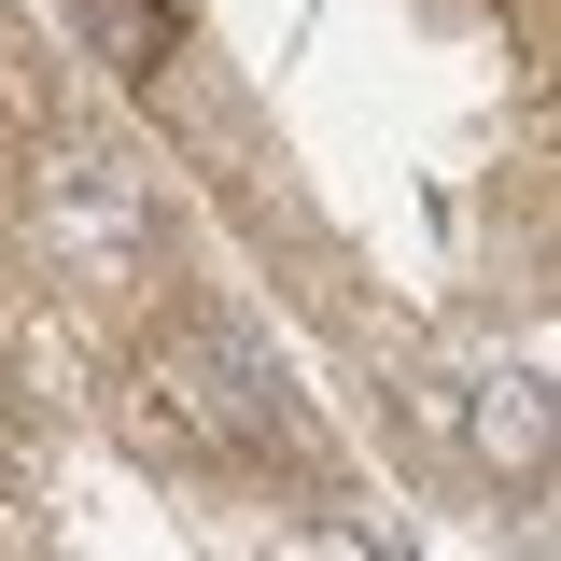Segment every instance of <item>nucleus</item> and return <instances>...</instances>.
Returning a JSON list of instances; mask_svg holds the SVG:
<instances>
[{
  "instance_id": "nucleus-1",
  "label": "nucleus",
  "mask_w": 561,
  "mask_h": 561,
  "mask_svg": "<svg viewBox=\"0 0 561 561\" xmlns=\"http://www.w3.org/2000/svg\"><path fill=\"white\" fill-rule=\"evenodd\" d=\"M70 28H84V43H99L113 70H154V57H183L197 0H70Z\"/></svg>"
}]
</instances>
